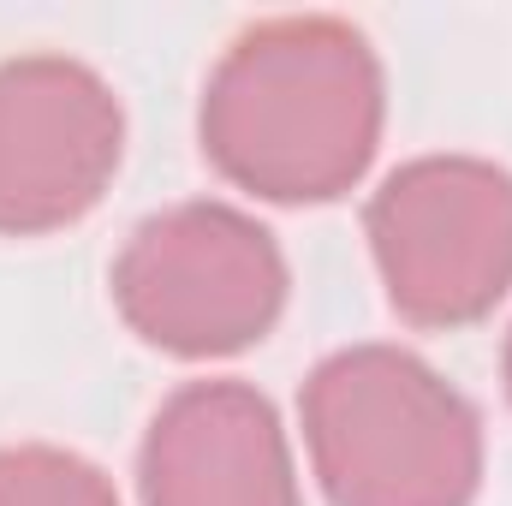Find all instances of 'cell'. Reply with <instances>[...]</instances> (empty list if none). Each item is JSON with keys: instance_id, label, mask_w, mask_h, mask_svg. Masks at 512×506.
I'll list each match as a JSON object with an SVG mask.
<instances>
[{"instance_id": "1", "label": "cell", "mask_w": 512, "mask_h": 506, "mask_svg": "<svg viewBox=\"0 0 512 506\" xmlns=\"http://www.w3.org/2000/svg\"><path fill=\"white\" fill-rule=\"evenodd\" d=\"M382 60L346 18H262L203 84V155L262 203L346 197L382 143Z\"/></svg>"}, {"instance_id": "2", "label": "cell", "mask_w": 512, "mask_h": 506, "mask_svg": "<svg viewBox=\"0 0 512 506\" xmlns=\"http://www.w3.org/2000/svg\"><path fill=\"white\" fill-rule=\"evenodd\" d=\"M298 417L334 506H471L483 489V423L417 352L346 346L322 358Z\"/></svg>"}, {"instance_id": "3", "label": "cell", "mask_w": 512, "mask_h": 506, "mask_svg": "<svg viewBox=\"0 0 512 506\" xmlns=\"http://www.w3.org/2000/svg\"><path fill=\"white\" fill-rule=\"evenodd\" d=\"M114 304L131 334L167 358H233L280 322L286 256L245 209L173 203L126 239Z\"/></svg>"}, {"instance_id": "4", "label": "cell", "mask_w": 512, "mask_h": 506, "mask_svg": "<svg viewBox=\"0 0 512 506\" xmlns=\"http://www.w3.org/2000/svg\"><path fill=\"white\" fill-rule=\"evenodd\" d=\"M364 233L405 322H483L512 286V173L483 155H417L382 179Z\"/></svg>"}, {"instance_id": "5", "label": "cell", "mask_w": 512, "mask_h": 506, "mask_svg": "<svg viewBox=\"0 0 512 506\" xmlns=\"http://www.w3.org/2000/svg\"><path fill=\"white\" fill-rule=\"evenodd\" d=\"M126 155V114L102 72L66 54L0 66V233L36 239L84 221Z\"/></svg>"}, {"instance_id": "6", "label": "cell", "mask_w": 512, "mask_h": 506, "mask_svg": "<svg viewBox=\"0 0 512 506\" xmlns=\"http://www.w3.org/2000/svg\"><path fill=\"white\" fill-rule=\"evenodd\" d=\"M143 506H304L286 429L245 381L179 387L137 453Z\"/></svg>"}, {"instance_id": "7", "label": "cell", "mask_w": 512, "mask_h": 506, "mask_svg": "<svg viewBox=\"0 0 512 506\" xmlns=\"http://www.w3.org/2000/svg\"><path fill=\"white\" fill-rule=\"evenodd\" d=\"M0 506H120L114 483L66 447H0Z\"/></svg>"}, {"instance_id": "8", "label": "cell", "mask_w": 512, "mask_h": 506, "mask_svg": "<svg viewBox=\"0 0 512 506\" xmlns=\"http://www.w3.org/2000/svg\"><path fill=\"white\" fill-rule=\"evenodd\" d=\"M501 370H507V393H512V334H507V358H501Z\"/></svg>"}]
</instances>
